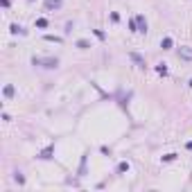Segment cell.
<instances>
[{"label":"cell","instance_id":"9","mask_svg":"<svg viewBox=\"0 0 192 192\" xmlns=\"http://www.w3.org/2000/svg\"><path fill=\"white\" fill-rule=\"evenodd\" d=\"M11 32H14V34H23L25 29H23L20 25H16V23H14V25H11Z\"/></svg>","mask_w":192,"mask_h":192},{"label":"cell","instance_id":"11","mask_svg":"<svg viewBox=\"0 0 192 192\" xmlns=\"http://www.w3.org/2000/svg\"><path fill=\"white\" fill-rule=\"evenodd\" d=\"M36 27H48V20H45V18H39V20H36Z\"/></svg>","mask_w":192,"mask_h":192},{"label":"cell","instance_id":"14","mask_svg":"<svg viewBox=\"0 0 192 192\" xmlns=\"http://www.w3.org/2000/svg\"><path fill=\"white\" fill-rule=\"evenodd\" d=\"M190 86H192V79H190Z\"/></svg>","mask_w":192,"mask_h":192},{"label":"cell","instance_id":"8","mask_svg":"<svg viewBox=\"0 0 192 192\" xmlns=\"http://www.w3.org/2000/svg\"><path fill=\"white\" fill-rule=\"evenodd\" d=\"M77 48H79V50H86V48H90V43L81 39V41H77Z\"/></svg>","mask_w":192,"mask_h":192},{"label":"cell","instance_id":"6","mask_svg":"<svg viewBox=\"0 0 192 192\" xmlns=\"http://www.w3.org/2000/svg\"><path fill=\"white\" fill-rule=\"evenodd\" d=\"M129 57H131V59H133V61H136V63H138V66H145V61H142V57H140V54H136V52H131V54H129Z\"/></svg>","mask_w":192,"mask_h":192},{"label":"cell","instance_id":"5","mask_svg":"<svg viewBox=\"0 0 192 192\" xmlns=\"http://www.w3.org/2000/svg\"><path fill=\"white\" fill-rule=\"evenodd\" d=\"M160 48H163V50H170V48H172V39H170V36H165V39L160 41Z\"/></svg>","mask_w":192,"mask_h":192},{"label":"cell","instance_id":"13","mask_svg":"<svg viewBox=\"0 0 192 192\" xmlns=\"http://www.w3.org/2000/svg\"><path fill=\"white\" fill-rule=\"evenodd\" d=\"M158 72H160V75H167V68H165V63H160V66H158Z\"/></svg>","mask_w":192,"mask_h":192},{"label":"cell","instance_id":"10","mask_svg":"<svg viewBox=\"0 0 192 192\" xmlns=\"http://www.w3.org/2000/svg\"><path fill=\"white\" fill-rule=\"evenodd\" d=\"M52 149H54V147H48V149H43V151H41V158H50Z\"/></svg>","mask_w":192,"mask_h":192},{"label":"cell","instance_id":"3","mask_svg":"<svg viewBox=\"0 0 192 192\" xmlns=\"http://www.w3.org/2000/svg\"><path fill=\"white\" fill-rule=\"evenodd\" d=\"M45 9H61V0H45Z\"/></svg>","mask_w":192,"mask_h":192},{"label":"cell","instance_id":"12","mask_svg":"<svg viewBox=\"0 0 192 192\" xmlns=\"http://www.w3.org/2000/svg\"><path fill=\"white\" fill-rule=\"evenodd\" d=\"M129 170V163H120V167H118V172H127Z\"/></svg>","mask_w":192,"mask_h":192},{"label":"cell","instance_id":"4","mask_svg":"<svg viewBox=\"0 0 192 192\" xmlns=\"http://www.w3.org/2000/svg\"><path fill=\"white\" fill-rule=\"evenodd\" d=\"M136 20H138V25H140V32L145 34V32H147V20H145V18H142V16H138V18H136Z\"/></svg>","mask_w":192,"mask_h":192},{"label":"cell","instance_id":"2","mask_svg":"<svg viewBox=\"0 0 192 192\" xmlns=\"http://www.w3.org/2000/svg\"><path fill=\"white\" fill-rule=\"evenodd\" d=\"M179 59H185V61H192V48L183 45V48H179Z\"/></svg>","mask_w":192,"mask_h":192},{"label":"cell","instance_id":"7","mask_svg":"<svg viewBox=\"0 0 192 192\" xmlns=\"http://www.w3.org/2000/svg\"><path fill=\"white\" fill-rule=\"evenodd\" d=\"M5 97H14V86H11V84L5 86Z\"/></svg>","mask_w":192,"mask_h":192},{"label":"cell","instance_id":"1","mask_svg":"<svg viewBox=\"0 0 192 192\" xmlns=\"http://www.w3.org/2000/svg\"><path fill=\"white\" fill-rule=\"evenodd\" d=\"M32 63L34 66H43V68H57L59 66V59H52V57H48V59H32Z\"/></svg>","mask_w":192,"mask_h":192}]
</instances>
